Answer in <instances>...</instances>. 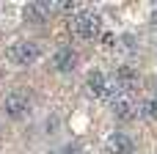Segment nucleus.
<instances>
[{
  "mask_svg": "<svg viewBox=\"0 0 157 154\" xmlns=\"http://www.w3.org/2000/svg\"><path fill=\"white\" fill-rule=\"evenodd\" d=\"M69 30L80 39H99L105 33L102 30V17L97 11H77L69 19Z\"/></svg>",
  "mask_w": 157,
  "mask_h": 154,
  "instance_id": "nucleus-1",
  "label": "nucleus"
},
{
  "mask_svg": "<svg viewBox=\"0 0 157 154\" xmlns=\"http://www.w3.org/2000/svg\"><path fill=\"white\" fill-rule=\"evenodd\" d=\"M39 55H41V52H39V44H36V41H14V44L6 47V58H8L11 63H17V66H28V63H33Z\"/></svg>",
  "mask_w": 157,
  "mask_h": 154,
  "instance_id": "nucleus-2",
  "label": "nucleus"
},
{
  "mask_svg": "<svg viewBox=\"0 0 157 154\" xmlns=\"http://www.w3.org/2000/svg\"><path fill=\"white\" fill-rule=\"evenodd\" d=\"M3 110H6L8 118H22V116H28V113H30V99H28V94L11 91V94L3 99Z\"/></svg>",
  "mask_w": 157,
  "mask_h": 154,
  "instance_id": "nucleus-3",
  "label": "nucleus"
},
{
  "mask_svg": "<svg viewBox=\"0 0 157 154\" xmlns=\"http://www.w3.org/2000/svg\"><path fill=\"white\" fill-rule=\"evenodd\" d=\"M75 66H77V52H75L72 47H58V50L52 52V69H55V72L72 74Z\"/></svg>",
  "mask_w": 157,
  "mask_h": 154,
  "instance_id": "nucleus-4",
  "label": "nucleus"
},
{
  "mask_svg": "<svg viewBox=\"0 0 157 154\" xmlns=\"http://www.w3.org/2000/svg\"><path fill=\"white\" fill-rule=\"evenodd\" d=\"M119 88H124L127 94L135 88V83H138V72L132 69V66H127V63H121V66H116V72H113V77H110Z\"/></svg>",
  "mask_w": 157,
  "mask_h": 154,
  "instance_id": "nucleus-5",
  "label": "nucleus"
},
{
  "mask_svg": "<svg viewBox=\"0 0 157 154\" xmlns=\"http://www.w3.org/2000/svg\"><path fill=\"white\" fill-rule=\"evenodd\" d=\"M135 143L127 132H110L108 135V152L110 154H132Z\"/></svg>",
  "mask_w": 157,
  "mask_h": 154,
  "instance_id": "nucleus-6",
  "label": "nucleus"
},
{
  "mask_svg": "<svg viewBox=\"0 0 157 154\" xmlns=\"http://www.w3.org/2000/svg\"><path fill=\"white\" fill-rule=\"evenodd\" d=\"M110 107H113L116 118H121V121H132V118H138V102L132 99V94H127L124 99H119V102L110 105Z\"/></svg>",
  "mask_w": 157,
  "mask_h": 154,
  "instance_id": "nucleus-7",
  "label": "nucleus"
},
{
  "mask_svg": "<svg viewBox=\"0 0 157 154\" xmlns=\"http://www.w3.org/2000/svg\"><path fill=\"white\" fill-rule=\"evenodd\" d=\"M52 8H55V3H28V6H25V19H30V22H44V19L52 17Z\"/></svg>",
  "mask_w": 157,
  "mask_h": 154,
  "instance_id": "nucleus-8",
  "label": "nucleus"
},
{
  "mask_svg": "<svg viewBox=\"0 0 157 154\" xmlns=\"http://www.w3.org/2000/svg\"><path fill=\"white\" fill-rule=\"evenodd\" d=\"M113 52H116V55H124V58H135V55H138V39H135V36H130V33L116 36Z\"/></svg>",
  "mask_w": 157,
  "mask_h": 154,
  "instance_id": "nucleus-9",
  "label": "nucleus"
},
{
  "mask_svg": "<svg viewBox=\"0 0 157 154\" xmlns=\"http://www.w3.org/2000/svg\"><path fill=\"white\" fill-rule=\"evenodd\" d=\"M86 83H88V91H91L97 99H102V96H105V91H108V85H110V77H105L102 72H88Z\"/></svg>",
  "mask_w": 157,
  "mask_h": 154,
  "instance_id": "nucleus-10",
  "label": "nucleus"
},
{
  "mask_svg": "<svg viewBox=\"0 0 157 154\" xmlns=\"http://www.w3.org/2000/svg\"><path fill=\"white\" fill-rule=\"evenodd\" d=\"M138 118L157 121V99H141L138 102Z\"/></svg>",
  "mask_w": 157,
  "mask_h": 154,
  "instance_id": "nucleus-11",
  "label": "nucleus"
},
{
  "mask_svg": "<svg viewBox=\"0 0 157 154\" xmlns=\"http://www.w3.org/2000/svg\"><path fill=\"white\" fill-rule=\"evenodd\" d=\"M55 130H58V124H55V118H50L47 121V132H55Z\"/></svg>",
  "mask_w": 157,
  "mask_h": 154,
  "instance_id": "nucleus-12",
  "label": "nucleus"
},
{
  "mask_svg": "<svg viewBox=\"0 0 157 154\" xmlns=\"http://www.w3.org/2000/svg\"><path fill=\"white\" fill-rule=\"evenodd\" d=\"M152 25H155V28H157V11H155V14H152Z\"/></svg>",
  "mask_w": 157,
  "mask_h": 154,
  "instance_id": "nucleus-13",
  "label": "nucleus"
},
{
  "mask_svg": "<svg viewBox=\"0 0 157 154\" xmlns=\"http://www.w3.org/2000/svg\"><path fill=\"white\" fill-rule=\"evenodd\" d=\"M50 154H58V152H50Z\"/></svg>",
  "mask_w": 157,
  "mask_h": 154,
  "instance_id": "nucleus-14",
  "label": "nucleus"
}]
</instances>
